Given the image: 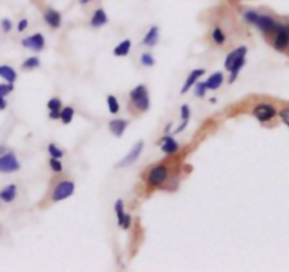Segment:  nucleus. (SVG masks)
<instances>
[{"mask_svg":"<svg viewBox=\"0 0 289 272\" xmlns=\"http://www.w3.org/2000/svg\"><path fill=\"white\" fill-rule=\"evenodd\" d=\"M130 99L138 112H147L150 107V96L147 87L144 85H138L130 92Z\"/></svg>","mask_w":289,"mask_h":272,"instance_id":"f257e3e1","label":"nucleus"},{"mask_svg":"<svg viewBox=\"0 0 289 272\" xmlns=\"http://www.w3.org/2000/svg\"><path fill=\"white\" fill-rule=\"evenodd\" d=\"M74 192H75V184L72 180H61L60 184L54 188L51 199L54 202L65 201L74 195Z\"/></svg>","mask_w":289,"mask_h":272,"instance_id":"f03ea898","label":"nucleus"},{"mask_svg":"<svg viewBox=\"0 0 289 272\" xmlns=\"http://www.w3.org/2000/svg\"><path fill=\"white\" fill-rule=\"evenodd\" d=\"M281 24L282 23L277 22L275 19H273L271 16H267V14H258V19H257V22L254 26L261 30L262 33L265 34H269V33H277L281 27Z\"/></svg>","mask_w":289,"mask_h":272,"instance_id":"7ed1b4c3","label":"nucleus"},{"mask_svg":"<svg viewBox=\"0 0 289 272\" xmlns=\"http://www.w3.org/2000/svg\"><path fill=\"white\" fill-rule=\"evenodd\" d=\"M168 178V168L167 165H157L148 172L147 180L151 186H161Z\"/></svg>","mask_w":289,"mask_h":272,"instance_id":"20e7f679","label":"nucleus"},{"mask_svg":"<svg viewBox=\"0 0 289 272\" xmlns=\"http://www.w3.org/2000/svg\"><path fill=\"white\" fill-rule=\"evenodd\" d=\"M20 169V164L17 161V158L14 154L6 153L3 155H0V172L3 174H11L16 172Z\"/></svg>","mask_w":289,"mask_h":272,"instance_id":"39448f33","label":"nucleus"},{"mask_svg":"<svg viewBox=\"0 0 289 272\" xmlns=\"http://www.w3.org/2000/svg\"><path fill=\"white\" fill-rule=\"evenodd\" d=\"M252 115L256 116L257 119H258V121H261V123H267V121H271V120L277 116V110H275V107L271 106V104L261 103L254 107V110H252Z\"/></svg>","mask_w":289,"mask_h":272,"instance_id":"423d86ee","label":"nucleus"},{"mask_svg":"<svg viewBox=\"0 0 289 272\" xmlns=\"http://www.w3.org/2000/svg\"><path fill=\"white\" fill-rule=\"evenodd\" d=\"M22 44L26 48L35 51V52H40V51H43L44 47H45V39H44V35L41 33H35L33 34V35L27 37V39L23 40Z\"/></svg>","mask_w":289,"mask_h":272,"instance_id":"0eeeda50","label":"nucleus"},{"mask_svg":"<svg viewBox=\"0 0 289 272\" xmlns=\"http://www.w3.org/2000/svg\"><path fill=\"white\" fill-rule=\"evenodd\" d=\"M142 147H144V142L142 141L137 142L136 146L130 150V153L127 154V155L121 159L120 162L117 164V167H129L131 164L136 162L137 159H138V157H140V154H141Z\"/></svg>","mask_w":289,"mask_h":272,"instance_id":"6e6552de","label":"nucleus"},{"mask_svg":"<svg viewBox=\"0 0 289 272\" xmlns=\"http://www.w3.org/2000/svg\"><path fill=\"white\" fill-rule=\"evenodd\" d=\"M274 48L278 51H284L288 48L289 45V35L285 30V24H281L279 30L275 33V40H274Z\"/></svg>","mask_w":289,"mask_h":272,"instance_id":"1a4fd4ad","label":"nucleus"},{"mask_svg":"<svg viewBox=\"0 0 289 272\" xmlns=\"http://www.w3.org/2000/svg\"><path fill=\"white\" fill-rule=\"evenodd\" d=\"M205 75V69H193V71L189 74V77L186 78L185 83H184V86H182V90L180 92L185 95L189 89H191L195 83L197 82V79H201V77H203Z\"/></svg>","mask_w":289,"mask_h":272,"instance_id":"9d476101","label":"nucleus"},{"mask_svg":"<svg viewBox=\"0 0 289 272\" xmlns=\"http://www.w3.org/2000/svg\"><path fill=\"white\" fill-rule=\"evenodd\" d=\"M44 20L48 24L49 27L52 28H58L61 26V14L57 10H52V9H48L44 13Z\"/></svg>","mask_w":289,"mask_h":272,"instance_id":"9b49d317","label":"nucleus"},{"mask_svg":"<svg viewBox=\"0 0 289 272\" xmlns=\"http://www.w3.org/2000/svg\"><path fill=\"white\" fill-rule=\"evenodd\" d=\"M127 125H129L127 120L115 119V120H112V121L109 123V129L116 137H121L123 134H124V131H125V129H127Z\"/></svg>","mask_w":289,"mask_h":272,"instance_id":"f8f14e48","label":"nucleus"},{"mask_svg":"<svg viewBox=\"0 0 289 272\" xmlns=\"http://www.w3.org/2000/svg\"><path fill=\"white\" fill-rule=\"evenodd\" d=\"M107 22H109V19H107L106 11L103 9H98V10H95L92 19H91V26L92 27H103L104 24H107Z\"/></svg>","mask_w":289,"mask_h":272,"instance_id":"ddd939ff","label":"nucleus"},{"mask_svg":"<svg viewBox=\"0 0 289 272\" xmlns=\"http://www.w3.org/2000/svg\"><path fill=\"white\" fill-rule=\"evenodd\" d=\"M247 55V47H239V48H236L234 51H231L229 52V55L226 57V61H224V68L229 71V68L231 66V64L237 61L240 57H244Z\"/></svg>","mask_w":289,"mask_h":272,"instance_id":"4468645a","label":"nucleus"},{"mask_svg":"<svg viewBox=\"0 0 289 272\" xmlns=\"http://www.w3.org/2000/svg\"><path fill=\"white\" fill-rule=\"evenodd\" d=\"M178 142L175 141L174 137L172 136H165L162 140H161V150L164 151L165 154H174L178 151Z\"/></svg>","mask_w":289,"mask_h":272,"instance_id":"2eb2a0df","label":"nucleus"},{"mask_svg":"<svg viewBox=\"0 0 289 272\" xmlns=\"http://www.w3.org/2000/svg\"><path fill=\"white\" fill-rule=\"evenodd\" d=\"M159 40V30L157 26H153V27L148 30V33L146 34V37L142 40V44L147 45V47H154L155 44L158 43Z\"/></svg>","mask_w":289,"mask_h":272,"instance_id":"dca6fc26","label":"nucleus"},{"mask_svg":"<svg viewBox=\"0 0 289 272\" xmlns=\"http://www.w3.org/2000/svg\"><path fill=\"white\" fill-rule=\"evenodd\" d=\"M223 79H224V77L222 72H214L213 75L209 77V79H207L205 83H206V87L209 89V90H216V89H219V87L222 86Z\"/></svg>","mask_w":289,"mask_h":272,"instance_id":"f3484780","label":"nucleus"},{"mask_svg":"<svg viewBox=\"0 0 289 272\" xmlns=\"http://www.w3.org/2000/svg\"><path fill=\"white\" fill-rule=\"evenodd\" d=\"M0 77L3 78L7 83H14L17 79L16 71L9 65H0Z\"/></svg>","mask_w":289,"mask_h":272,"instance_id":"a211bd4d","label":"nucleus"},{"mask_svg":"<svg viewBox=\"0 0 289 272\" xmlns=\"http://www.w3.org/2000/svg\"><path fill=\"white\" fill-rule=\"evenodd\" d=\"M17 195V186L16 185H7L3 189V191L0 192V199L3 202H13L14 201V197Z\"/></svg>","mask_w":289,"mask_h":272,"instance_id":"6ab92c4d","label":"nucleus"},{"mask_svg":"<svg viewBox=\"0 0 289 272\" xmlns=\"http://www.w3.org/2000/svg\"><path fill=\"white\" fill-rule=\"evenodd\" d=\"M130 48H131V41L130 40H124V41H121L117 47L115 48V55L116 57H125V55L130 52Z\"/></svg>","mask_w":289,"mask_h":272,"instance_id":"aec40b11","label":"nucleus"},{"mask_svg":"<svg viewBox=\"0 0 289 272\" xmlns=\"http://www.w3.org/2000/svg\"><path fill=\"white\" fill-rule=\"evenodd\" d=\"M74 115H75V110L72 109L71 106H66L65 109L61 110V117L60 119L64 121V124H69L74 119Z\"/></svg>","mask_w":289,"mask_h":272,"instance_id":"412c9836","label":"nucleus"},{"mask_svg":"<svg viewBox=\"0 0 289 272\" xmlns=\"http://www.w3.org/2000/svg\"><path fill=\"white\" fill-rule=\"evenodd\" d=\"M107 107H109V112L112 115H117L119 110H120V104L117 102V99L113 95H109L107 96Z\"/></svg>","mask_w":289,"mask_h":272,"instance_id":"4be33fe9","label":"nucleus"},{"mask_svg":"<svg viewBox=\"0 0 289 272\" xmlns=\"http://www.w3.org/2000/svg\"><path fill=\"white\" fill-rule=\"evenodd\" d=\"M115 212L116 214H117V223H119V226H121V222H123V219H124L125 216L124 206H123V201H121V199H119V201L116 202Z\"/></svg>","mask_w":289,"mask_h":272,"instance_id":"5701e85b","label":"nucleus"},{"mask_svg":"<svg viewBox=\"0 0 289 272\" xmlns=\"http://www.w3.org/2000/svg\"><path fill=\"white\" fill-rule=\"evenodd\" d=\"M23 69H34V68H39L40 66V60L37 57H30L27 60L23 62Z\"/></svg>","mask_w":289,"mask_h":272,"instance_id":"b1692460","label":"nucleus"},{"mask_svg":"<svg viewBox=\"0 0 289 272\" xmlns=\"http://www.w3.org/2000/svg\"><path fill=\"white\" fill-rule=\"evenodd\" d=\"M212 39L216 44H223L224 41H226V35H224L223 30H222V28H219V27L214 28V30H213V33H212Z\"/></svg>","mask_w":289,"mask_h":272,"instance_id":"393cba45","label":"nucleus"},{"mask_svg":"<svg viewBox=\"0 0 289 272\" xmlns=\"http://www.w3.org/2000/svg\"><path fill=\"white\" fill-rule=\"evenodd\" d=\"M48 153H49V155H51V158H57V159H60V158L64 157V151L60 150V148L57 147L55 144H49Z\"/></svg>","mask_w":289,"mask_h":272,"instance_id":"a878e982","label":"nucleus"},{"mask_svg":"<svg viewBox=\"0 0 289 272\" xmlns=\"http://www.w3.org/2000/svg\"><path fill=\"white\" fill-rule=\"evenodd\" d=\"M206 83L205 82H196L195 83V95H196L197 98H203L205 95H206Z\"/></svg>","mask_w":289,"mask_h":272,"instance_id":"bb28decb","label":"nucleus"},{"mask_svg":"<svg viewBox=\"0 0 289 272\" xmlns=\"http://www.w3.org/2000/svg\"><path fill=\"white\" fill-rule=\"evenodd\" d=\"M244 19H246L247 23H250V24H256L257 19H258V13L254 10H248L244 13Z\"/></svg>","mask_w":289,"mask_h":272,"instance_id":"cd10ccee","label":"nucleus"},{"mask_svg":"<svg viewBox=\"0 0 289 272\" xmlns=\"http://www.w3.org/2000/svg\"><path fill=\"white\" fill-rule=\"evenodd\" d=\"M141 64L144 66H153L155 65V60H154V57L151 54H142Z\"/></svg>","mask_w":289,"mask_h":272,"instance_id":"c85d7f7f","label":"nucleus"},{"mask_svg":"<svg viewBox=\"0 0 289 272\" xmlns=\"http://www.w3.org/2000/svg\"><path fill=\"white\" fill-rule=\"evenodd\" d=\"M49 167H51V169L55 171V172H61L62 168H64L60 159H57V158H51V159H49Z\"/></svg>","mask_w":289,"mask_h":272,"instance_id":"c756f323","label":"nucleus"},{"mask_svg":"<svg viewBox=\"0 0 289 272\" xmlns=\"http://www.w3.org/2000/svg\"><path fill=\"white\" fill-rule=\"evenodd\" d=\"M47 106H48L49 110H61V100L57 98L49 99Z\"/></svg>","mask_w":289,"mask_h":272,"instance_id":"7c9ffc66","label":"nucleus"},{"mask_svg":"<svg viewBox=\"0 0 289 272\" xmlns=\"http://www.w3.org/2000/svg\"><path fill=\"white\" fill-rule=\"evenodd\" d=\"M180 117H182V121L189 120V117H191V109H189L188 104H184V106L180 107Z\"/></svg>","mask_w":289,"mask_h":272,"instance_id":"2f4dec72","label":"nucleus"},{"mask_svg":"<svg viewBox=\"0 0 289 272\" xmlns=\"http://www.w3.org/2000/svg\"><path fill=\"white\" fill-rule=\"evenodd\" d=\"M14 87H13V83H6V85H0V96H3L5 98L6 95H9V93L13 90Z\"/></svg>","mask_w":289,"mask_h":272,"instance_id":"473e14b6","label":"nucleus"},{"mask_svg":"<svg viewBox=\"0 0 289 272\" xmlns=\"http://www.w3.org/2000/svg\"><path fill=\"white\" fill-rule=\"evenodd\" d=\"M279 116H281V119H282V121H284L285 124L289 127V107L281 110V112H279Z\"/></svg>","mask_w":289,"mask_h":272,"instance_id":"72a5a7b5","label":"nucleus"},{"mask_svg":"<svg viewBox=\"0 0 289 272\" xmlns=\"http://www.w3.org/2000/svg\"><path fill=\"white\" fill-rule=\"evenodd\" d=\"M11 27H13V24H11V22L9 19H3V20H2V28H3L5 33H9L11 30Z\"/></svg>","mask_w":289,"mask_h":272,"instance_id":"f704fd0d","label":"nucleus"},{"mask_svg":"<svg viewBox=\"0 0 289 272\" xmlns=\"http://www.w3.org/2000/svg\"><path fill=\"white\" fill-rule=\"evenodd\" d=\"M130 224H131L130 214H127V213H125V216H124V219H123V222H121L120 227H123L124 230H127L129 227H130Z\"/></svg>","mask_w":289,"mask_h":272,"instance_id":"c9c22d12","label":"nucleus"},{"mask_svg":"<svg viewBox=\"0 0 289 272\" xmlns=\"http://www.w3.org/2000/svg\"><path fill=\"white\" fill-rule=\"evenodd\" d=\"M27 26H28V20L27 19H23V20H20V23H19L17 30H19V31H24V30L27 28Z\"/></svg>","mask_w":289,"mask_h":272,"instance_id":"e433bc0d","label":"nucleus"},{"mask_svg":"<svg viewBox=\"0 0 289 272\" xmlns=\"http://www.w3.org/2000/svg\"><path fill=\"white\" fill-rule=\"evenodd\" d=\"M61 117V110H49V119L57 120Z\"/></svg>","mask_w":289,"mask_h":272,"instance_id":"4c0bfd02","label":"nucleus"},{"mask_svg":"<svg viewBox=\"0 0 289 272\" xmlns=\"http://www.w3.org/2000/svg\"><path fill=\"white\" fill-rule=\"evenodd\" d=\"M6 106H7V103H6V100L3 96H0V110L6 109Z\"/></svg>","mask_w":289,"mask_h":272,"instance_id":"58836bf2","label":"nucleus"},{"mask_svg":"<svg viewBox=\"0 0 289 272\" xmlns=\"http://www.w3.org/2000/svg\"><path fill=\"white\" fill-rule=\"evenodd\" d=\"M89 2H92V0H81L79 3H81V5H86V3H89Z\"/></svg>","mask_w":289,"mask_h":272,"instance_id":"ea45409f","label":"nucleus"},{"mask_svg":"<svg viewBox=\"0 0 289 272\" xmlns=\"http://www.w3.org/2000/svg\"><path fill=\"white\" fill-rule=\"evenodd\" d=\"M285 30H286V33H288L289 35V24H285Z\"/></svg>","mask_w":289,"mask_h":272,"instance_id":"a19ab883","label":"nucleus"}]
</instances>
